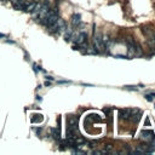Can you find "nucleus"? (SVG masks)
<instances>
[{"label":"nucleus","mask_w":155,"mask_h":155,"mask_svg":"<svg viewBox=\"0 0 155 155\" xmlns=\"http://www.w3.org/2000/svg\"><path fill=\"white\" fill-rule=\"evenodd\" d=\"M145 98L150 102V101H153V94H145Z\"/></svg>","instance_id":"11"},{"label":"nucleus","mask_w":155,"mask_h":155,"mask_svg":"<svg viewBox=\"0 0 155 155\" xmlns=\"http://www.w3.org/2000/svg\"><path fill=\"white\" fill-rule=\"evenodd\" d=\"M6 42H9V44H15V41H11V40H6Z\"/></svg>","instance_id":"14"},{"label":"nucleus","mask_w":155,"mask_h":155,"mask_svg":"<svg viewBox=\"0 0 155 155\" xmlns=\"http://www.w3.org/2000/svg\"><path fill=\"white\" fill-rule=\"evenodd\" d=\"M70 39H74V41H75L78 45H80V44H84V42H85V40L87 39V34L84 33V31H80V33H78L76 35H72Z\"/></svg>","instance_id":"4"},{"label":"nucleus","mask_w":155,"mask_h":155,"mask_svg":"<svg viewBox=\"0 0 155 155\" xmlns=\"http://www.w3.org/2000/svg\"><path fill=\"white\" fill-rule=\"evenodd\" d=\"M153 96H154V97H155V93H154V94H153Z\"/></svg>","instance_id":"16"},{"label":"nucleus","mask_w":155,"mask_h":155,"mask_svg":"<svg viewBox=\"0 0 155 155\" xmlns=\"http://www.w3.org/2000/svg\"><path fill=\"white\" fill-rule=\"evenodd\" d=\"M46 79H47V80H53V78H52V76H46Z\"/></svg>","instance_id":"15"},{"label":"nucleus","mask_w":155,"mask_h":155,"mask_svg":"<svg viewBox=\"0 0 155 155\" xmlns=\"http://www.w3.org/2000/svg\"><path fill=\"white\" fill-rule=\"evenodd\" d=\"M92 42H93V49H94V51L97 53L104 51V47L105 46H104V42L102 40V35L101 34H94V36H93V39H92Z\"/></svg>","instance_id":"2"},{"label":"nucleus","mask_w":155,"mask_h":155,"mask_svg":"<svg viewBox=\"0 0 155 155\" xmlns=\"http://www.w3.org/2000/svg\"><path fill=\"white\" fill-rule=\"evenodd\" d=\"M2 38H6V35L2 34V33H0V39H2Z\"/></svg>","instance_id":"13"},{"label":"nucleus","mask_w":155,"mask_h":155,"mask_svg":"<svg viewBox=\"0 0 155 155\" xmlns=\"http://www.w3.org/2000/svg\"><path fill=\"white\" fill-rule=\"evenodd\" d=\"M49 29H50L51 33L62 34L63 31H65V22L63 21L61 17H58V18H57V21H56L52 26H50V27H49Z\"/></svg>","instance_id":"1"},{"label":"nucleus","mask_w":155,"mask_h":155,"mask_svg":"<svg viewBox=\"0 0 155 155\" xmlns=\"http://www.w3.org/2000/svg\"><path fill=\"white\" fill-rule=\"evenodd\" d=\"M68 125H76L78 126V118L76 116H70L68 119Z\"/></svg>","instance_id":"10"},{"label":"nucleus","mask_w":155,"mask_h":155,"mask_svg":"<svg viewBox=\"0 0 155 155\" xmlns=\"http://www.w3.org/2000/svg\"><path fill=\"white\" fill-rule=\"evenodd\" d=\"M42 120H44V116L41 114H35L31 118V123H41Z\"/></svg>","instance_id":"9"},{"label":"nucleus","mask_w":155,"mask_h":155,"mask_svg":"<svg viewBox=\"0 0 155 155\" xmlns=\"http://www.w3.org/2000/svg\"><path fill=\"white\" fill-rule=\"evenodd\" d=\"M105 149H107V150H109V152H110V150H112V149H113V145H112V144H107V148H105Z\"/></svg>","instance_id":"12"},{"label":"nucleus","mask_w":155,"mask_h":155,"mask_svg":"<svg viewBox=\"0 0 155 155\" xmlns=\"http://www.w3.org/2000/svg\"><path fill=\"white\" fill-rule=\"evenodd\" d=\"M51 132H52V136H53L55 139H57V141L61 139V132H60V128H52Z\"/></svg>","instance_id":"8"},{"label":"nucleus","mask_w":155,"mask_h":155,"mask_svg":"<svg viewBox=\"0 0 155 155\" xmlns=\"http://www.w3.org/2000/svg\"><path fill=\"white\" fill-rule=\"evenodd\" d=\"M155 138L154 136V132L150 131V130H144L139 133V139L145 142V143H149V142H153Z\"/></svg>","instance_id":"3"},{"label":"nucleus","mask_w":155,"mask_h":155,"mask_svg":"<svg viewBox=\"0 0 155 155\" xmlns=\"http://www.w3.org/2000/svg\"><path fill=\"white\" fill-rule=\"evenodd\" d=\"M131 115H130V119L133 121V123H137L139 119H141V115H142V113H141V110L139 109H133V110H131Z\"/></svg>","instance_id":"5"},{"label":"nucleus","mask_w":155,"mask_h":155,"mask_svg":"<svg viewBox=\"0 0 155 155\" xmlns=\"http://www.w3.org/2000/svg\"><path fill=\"white\" fill-rule=\"evenodd\" d=\"M131 110L132 109H121L120 113H119V118L120 120H128L130 119V115H131Z\"/></svg>","instance_id":"6"},{"label":"nucleus","mask_w":155,"mask_h":155,"mask_svg":"<svg viewBox=\"0 0 155 155\" xmlns=\"http://www.w3.org/2000/svg\"><path fill=\"white\" fill-rule=\"evenodd\" d=\"M80 23H81V16L79 13H74L72 16V24H73V27H78Z\"/></svg>","instance_id":"7"}]
</instances>
